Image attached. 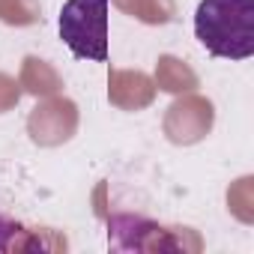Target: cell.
<instances>
[{
  "mask_svg": "<svg viewBox=\"0 0 254 254\" xmlns=\"http://www.w3.org/2000/svg\"><path fill=\"white\" fill-rule=\"evenodd\" d=\"M60 39L78 60H108V0H66L60 9Z\"/></svg>",
  "mask_w": 254,
  "mask_h": 254,
  "instance_id": "cell-2",
  "label": "cell"
},
{
  "mask_svg": "<svg viewBox=\"0 0 254 254\" xmlns=\"http://www.w3.org/2000/svg\"><path fill=\"white\" fill-rule=\"evenodd\" d=\"M194 36L212 57L248 60L254 54V0H200Z\"/></svg>",
  "mask_w": 254,
  "mask_h": 254,
  "instance_id": "cell-1",
  "label": "cell"
}]
</instances>
